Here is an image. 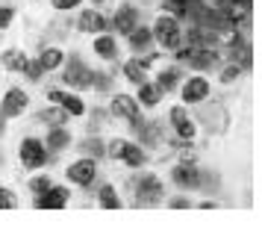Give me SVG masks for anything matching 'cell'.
I'll list each match as a JSON object with an SVG mask.
<instances>
[{
    "label": "cell",
    "instance_id": "cell-1",
    "mask_svg": "<svg viewBox=\"0 0 262 230\" xmlns=\"http://www.w3.org/2000/svg\"><path fill=\"white\" fill-rule=\"evenodd\" d=\"M154 41H159L162 45V50H177L180 45H183V27H180V18L177 15H159L154 21Z\"/></svg>",
    "mask_w": 262,
    "mask_h": 230
},
{
    "label": "cell",
    "instance_id": "cell-2",
    "mask_svg": "<svg viewBox=\"0 0 262 230\" xmlns=\"http://www.w3.org/2000/svg\"><path fill=\"white\" fill-rule=\"evenodd\" d=\"M165 198V183L159 180L156 174H142L139 183H136V206H156L162 204Z\"/></svg>",
    "mask_w": 262,
    "mask_h": 230
},
{
    "label": "cell",
    "instance_id": "cell-3",
    "mask_svg": "<svg viewBox=\"0 0 262 230\" xmlns=\"http://www.w3.org/2000/svg\"><path fill=\"white\" fill-rule=\"evenodd\" d=\"M62 65H65V62H62ZM62 80H65V86H71V89H92L95 71H92V68H89V65L74 53V56H68V65H65Z\"/></svg>",
    "mask_w": 262,
    "mask_h": 230
},
{
    "label": "cell",
    "instance_id": "cell-4",
    "mask_svg": "<svg viewBox=\"0 0 262 230\" xmlns=\"http://www.w3.org/2000/svg\"><path fill=\"white\" fill-rule=\"evenodd\" d=\"M112 115H115V118H124V121H130L133 133L144 124L142 109H139V103H136V97H130V95H115L112 97Z\"/></svg>",
    "mask_w": 262,
    "mask_h": 230
},
{
    "label": "cell",
    "instance_id": "cell-5",
    "mask_svg": "<svg viewBox=\"0 0 262 230\" xmlns=\"http://www.w3.org/2000/svg\"><path fill=\"white\" fill-rule=\"evenodd\" d=\"M218 15L230 21V24H248L250 21V12H253V0H218Z\"/></svg>",
    "mask_w": 262,
    "mask_h": 230
},
{
    "label": "cell",
    "instance_id": "cell-6",
    "mask_svg": "<svg viewBox=\"0 0 262 230\" xmlns=\"http://www.w3.org/2000/svg\"><path fill=\"white\" fill-rule=\"evenodd\" d=\"M18 154H21V165H24V169H41V165L48 162V148H45V142H38L33 136L21 142Z\"/></svg>",
    "mask_w": 262,
    "mask_h": 230
},
{
    "label": "cell",
    "instance_id": "cell-7",
    "mask_svg": "<svg viewBox=\"0 0 262 230\" xmlns=\"http://www.w3.org/2000/svg\"><path fill=\"white\" fill-rule=\"evenodd\" d=\"M27 107H30V95H27L24 89H9L6 95H0V115L3 118L21 115Z\"/></svg>",
    "mask_w": 262,
    "mask_h": 230
},
{
    "label": "cell",
    "instance_id": "cell-8",
    "mask_svg": "<svg viewBox=\"0 0 262 230\" xmlns=\"http://www.w3.org/2000/svg\"><path fill=\"white\" fill-rule=\"evenodd\" d=\"M68 180L77 183V186H92L97 177V162L92 157H83V159H77V162H71L68 165Z\"/></svg>",
    "mask_w": 262,
    "mask_h": 230
},
{
    "label": "cell",
    "instance_id": "cell-9",
    "mask_svg": "<svg viewBox=\"0 0 262 230\" xmlns=\"http://www.w3.org/2000/svg\"><path fill=\"white\" fill-rule=\"evenodd\" d=\"M168 121H171V127H174V133L180 136V142H191L194 133H198V127H194V121H191V115L186 112V107H171Z\"/></svg>",
    "mask_w": 262,
    "mask_h": 230
},
{
    "label": "cell",
    "instance_id": "cell-10",
    "mask_svg": "<svg viewBox=\"0 0 262 230\" xmlns=\"http://www.w3.org/2000/svg\"><path fill=\"white\" fill-rule=\"evenodd\" d=\"M171 177H174V183H177L180 189H201V169L191 159L180 162L177 169L171 171Z\"/></svg>",
    "mask_w": 262,
    "mask_h": 230
},
{
    "label": "cell",
    "instance_id": "cell-11",
    "mask_svg": "<svg viewBox=\"0 0 262 230\" xmlns=\"http://www.w3.org/2000/svg\"><path fill=\"white\" fill-rule=\"evenodd\" d=\"M48 97L53 100V103H59L68 115H74V118H80V115H85V103L80 100L77 95H71V92H59V89H50Z\"/></svg>",
    "mask_w": 262,
    "mask_h": 230
},
{
    "label": "cell",
    "instance_id": "cell-12",
    "mask_svg": "<svg viewBox=\"0 0 262 230\" xmlns=\"http://www.w3.org/2000/svg\"><path fill=\"white\" fill-rule=\"evenodd\" d=\"M209 97V80L206 77H189L183 86V100L186 103H203Z\"/></svg>",
    "mask_w": 262,
    "mask_h": 230
},
{
    "label": "cell",
    "instance_id": "cell-13",
    "mask_svg": "<svg viewBox=\"0 0 262 230\" xmlns=\"http://www.w3.org/2000/svg\"><path fill=\"white\" fill-rule=\"evenodd\" d=\"M65 204H68V189L65 186H50L48 192L36 195L38 210H62Z\"/></svg>",
    "mask_w": 262,
    "mask_h": 230
},
{
    "label": "cell",
    "instance_id": "cell-14",
    "mask_svg": "<svg viewBox=\"0 0 262 230\" xmlns=\"http://www.w3.org/2000/svg\"><path fill=\"white\" fill-rule=\"evenodd\" d=\"M139 9L136 6H121L118 12H115V18H112V27L118 30V33H124V36H130L133 30L139 27Z\"/></svg>",
    "mask_w": 262,
    "mask_h": 230
},
{
    "label": "cell",
    "instance_id": "cell-15",
    "mask_svg": "<svg viewBox=\"0 0 262 230\" xmlns=\"http://www.w3.org/2000/svg\"><path fill=\"white\" fill-rule=\"evenodd\" d=\"M77 27H80L83 33H103L109 24L97 9H85V12H80V18H77Z\"/></svg>",
    "mask_w": 262,
    "mask_h": 230
},
{
    "label": "cell",
    "instance_id": "cell-16",
    "mask_svg": "<svg viewBox=\"0 0 262 230\" xmlns=\"http://www.w3.org/2000/svg\"><path fill=\"white\" fill-rule=\"evenodd\" d=\"M92 50H95L100 59H106V62H115V59H118V41H115V36H106V33H100V36L95 38Z\"/></svg>",
    "mask_w": 262,
    "mask_h": 230
},
{
    "label": "cell",
    "instance_id": "cell-17",
    "mask_svg": "<svg viewBox=\"0 0 262 230\" xmlns=\"http://www.w3.org/2000/svg\"><path fill=\"white\" fill-rule=\"evenodd\" d=\"M165 9L171 15H201V9H206L203 0H165Z\"/></svg>",
    "mask_w": 262,
    "mask_h": 230
},
{
    "label": "cell",
    "instance_id": "cell-18",
    "mask_svg": "<svg viewBox=\"0 0 262 230\" xmlns=\"http://www.w3.org/2000/svg\"><path fill=\"white\" fill-rule=\"evenodd\" d=\"M62 62H65V53L59 48H45L38 53V65H41V71H56L62 68Z\"/></svg>",
    "mask_w": 262,
    "mask_h": 230
},
{
    "label": "cell",
    "instance_id": "cell-19",
    "mask_svg": "<svg viewBox=\"0 0 262 230\" xmlns=\"http://www.w3.org/2000/svg\"><path fill=\"white\" fill-rule=\"evenodd\" d=\"M127 38H130V48L139 50V53H142V50H150V45H154V33H150V27H142V24L136 27Z\"/></svg>",
    "mask_w": 262,
    "mask_h": 230
},
{
    "label": "cell",
    "instance_id": "cell-20",
    "mask_svg": "<svg viewBox=\"0 0 262 230\" xmlns=\"http://www.w3.org/2000/svg\"><path fill=\"white\" fill-rule=\"evenodd\" d=\"M36 121L38 124H48V127H62V124L68 121V112H65L62 107H50V109L36 112Z\"/></svg>",
    "mask_w": 262,
    "mask_h": 230
},
{
    "label": "cell",
    "instance_id": "cell-21",
    "mask_svg": "<svg viewBox=\"0 0 262 230\" xmlns=\"http://www.w3.org/2000/svg\"><path fill=\"white\" fill-rule=\"evenodd\" d=\"M71 145V133L65 130V127H50L48 139H45V148H50V151H62V148Z\"/></svg>",
    "mask_w": 262,
    "mask_h": 230
},
{
    "label": "cell",
    "instance_id": "cell-22",
    "mask_svg": "<svg viewBox=\"0 0 262 230\" xmlns=\"http://www.w3.org/2000/svg\"><path fill=\"white\" fill-rule=\"evenodd\" d=\"M162 97V89L156 83H139V103L142 107H156Z\"/></svg>",
    "mask_w": 262,
    "mask_h": 230
},
{
    "label": "cell",
    "instance_id": "cell-23",
    "mask_svg": "<svg viewBox=\"0 0 262 230\" xmlns=\"http://www.w3.org/2000/svg\"><path fill=\"white\" fill-rule=\"evenodd\" d=\"M121 159H124L130 169H139V165H144V162H147V154H144L139 145H130V142H127V145H124V151H121Z\"/></svg>",
    "mask_w": 262,
    "mask_h": 230
},
{
    "label": "cell",
    "instance_id": "cell-24",
    "mask_svg": "<svg viewBox=\"0 0 262 230\" xmlns=\"http://www.w3.org/2000/svg\"><path fill=\"white\" fill-rule=\"evenodd\" d=\"M144 71H147V68L142 65V59H127L124 62V77H127L130 83H136V86L144 83V77H147Z\"/></svg>",
    "mask_w": 262,
    "mask_h": 230
},
{
    "label": "cell",
    "instance_id": "cell-25",
    "mask_svg": "<svg viewBox=\"0 0 262 230\" xmlns=\"http://www.w3.org/2000/svg\"><path fill=\"white\" fill-rule=\"evenodd\" d=\"M97 204L103 206V210H121V195L115 192V186H103L97 192Z\"/></svg>",
    "mask_w": 262,
    "mask_h": 230
},
{
    "label": "cell",
    "instance_id": "cell-26",
    "mask_svg": "<svg viewBox=\"0 0 262 230\" xmlns=\"http://www.w3.org/2000/svg\"><path fill=\"white\" fill-rule=\"evenodd\" d=\"M27 62L30 59H27L21 50H6V53H3V68H9V71H21L24 74Z\"/></svg>",
    "mask_w": 262,
    "mask_h": 230
},
{
    "label": "cell",
    "instance_id": "cell-27",
    "mask_svg": "<svg viewBox=\"0 0 262 230\" xmlns=\"http://www.w3.org/2000/svg\"><path fill=\"white\" fill-rule=\"evenodd\" d=\"M177 83H180V68H165V71L156 77V86L162 89V95H165V92H171Z\"/></svg>",
    "mask_w": 262,
    "mask_h": 230
},
{
    "label": "cell",
    "instance_id": "cell-28",
    "mask_svg": "<svg viewBox=\"0 0 262 230\" xmlns=\"http://www.w3.org/2000/svg\"><path fill=\"white\" fill-rule=\"evenodd\" d=\"M80 148H83V151H85V154H89L92 159H97V157H103V154H106V145H103V139H97V136H89V139H85Z\"/></svg>",
    "mask_w": 262,
    "mask_h": 230
},
{
    "label": "cell",
    "instance_id": "cell-29",
    "mask_svg": "<svg viewBox=\"0 0 262 230\" xmlns=\"http://www.w3.org/2000/svg\"><path fill=\"white\" fill-rule=\"evenodd\" d=\"M50 186H53V180H50L48 174H38V177H33V180H30V192L41 195V192H48Z\"/></svg>",
    "mask_w": 262,
    "mask_h": 230
},
{
    "label": "cell",
    "instance_id": "cell-30",
    "mask_svg": "<svg viewBox=\"0 0 262 230\" xmlns=\"http://www.w3.org/2000/svg\"><path fill=\"white\" fill-rule=\"evenodd\" d=\"M92 86H95L97 92H109L112 80H109V74H106V71H95V80H92Z\"/></svg>",
    "mask_w": 262,
    "mask_h": 230
},
{
    "label": "cell",
    "instance_id": "cell-31",
    "mask_svg": "<svg viewBox=\"0 0 262 230\" xmlns=\"http://www.w3.org/2000/svg\"><path fill=\"white\" fill-rule=\"evenodd\" d=\"M15 206H18L15 195L9 192V189H3V186H0V210H15Z\"/></svg>",
    "mask_w": 262,
    "mask_h": 230
},
{
    "label": "cell",
    "instance_id": "cell-32",
    "mask_svg": "<svg viewBox=\"0 0 262 230\" xmlns=\"http://www.w3.org/2000/svg\"><path fill=\"white\" fill-rule=\"evenodd\" d=\"M242 77V65H227L224 71H221V83H233Z\"/></svg>",
    "mask_w": 262,
    "mask_h": 230
},
{
    "label": "cell",
    "instance_id": "cell-33",
    "mask_svg": "<svg viewBox=\"0 0 262 230\" xmlns=\"http://www.w3.org/2000/svg\"><path fill=\"white\" fill-rule=\"evenodd\" d=\"M124 145H127L124 139H112V142L106 145V154H109L112 159H121V151H124Z\"/></svg>",
    "mask_w": 262,
    "mask_h": 230
},
{
    "label": "cell",
    "instance_id": "cell-34",
    "mask_svg": "<svg viewBox=\"0 0 262 230\" xmlns=\"http://www.w3.org/2000/svg\"><path fill=\"white\" fill-rule=\"evenodd\" d=\"M12 18H15L12 6H0V30H6V27L12 24Z\"/></svg>",
    "mask_w": 262,
    "mask_h": 230
},
{
    "label": "cell",
    "instance_id": "cell-35",
    "mask_svg": "<svg viewBox=\"0 0 262 230\" xmlns=\"http://www.w3.org/2000/svg\"><path fill=\"white\" fill-rule=\"evenodd\" d=\"M83 0H53V6L59 9V12H71V9H77Z\"/></svg>",
    "mask_w": 262,
    "mask_h": 230
},
{
    "label": "cell",
    "instance_id": "cell-36",
    "mask_svg": "<svg viewBox=\"0 0 262 230\" xmlns=\"http://www.w3.org/2000/svg\"><path fill=\"white\" fill-rule=\"evenodd\" d=\"M24 74H27V77H30V80H38V77H41V74H45V71H41V65H38V59H36V62H27Z\"/></svg>",
    "mask_w": 262,
    "mask_h": 230
},
{
    "label": "cell",
    "instance_id": "cell-37",
    "mask_svg": "<svg viewBox=\"0 0 262 230\" xmlns=\"http://www.w3.org/2000/svg\"><path fill=\"white\" fill-rule=\"evenodd\" d=\"M171 206H174V210H183V206L189 210V206H191V201H189V198H171Z\"/></svg>",
    "mask_w": 262,
    "mask_h": 230
},
{
    "label": "cell",
    "instance_id": "cell-38",
    "mask_svg": "<svg viewBox=\"0 0 262 230\" xmlns=\"http://www.w3.org/2000/svg\"><path fill=\"white\" fill-rule=\"evenodd\" d=\"M6 133V118H3V115H0V136Z\"/></svg>",
    "mask_w": 262,
    "mask_h": 230
},
{
    "label": "cell",
    "instance_id": "cell-39",
    "mask_svg": "<svg viewBox=\"0 0 262 230\" xmlns=\"http://www.w3.org/2000/svg\"><path fill=\"white\" fill-rule=\"evenodd\" d=\"M95 3H103V0H95Z\"/></svg>",
    "mask_w": 262,
    "mask_h": 230
},
{
    "label": "cell",
    "instance_id": "cell-40",
    "mask_svg": "<svg viewBox=\"0 0 262 230\" xmlns=\"http://www.w3.org/2000/svg\"><path fill=\"white\" fill-rule=\"evenodd\" d=\"M0 162H3V157H0Z\"/></svg>",
    "mask_w": 262,
    "mask_h": 230
}]
</instances>
